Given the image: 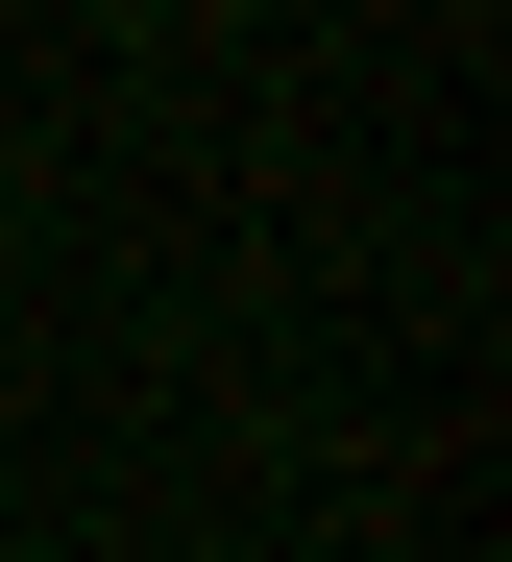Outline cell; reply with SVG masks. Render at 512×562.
<instances>
[]
</instances>
